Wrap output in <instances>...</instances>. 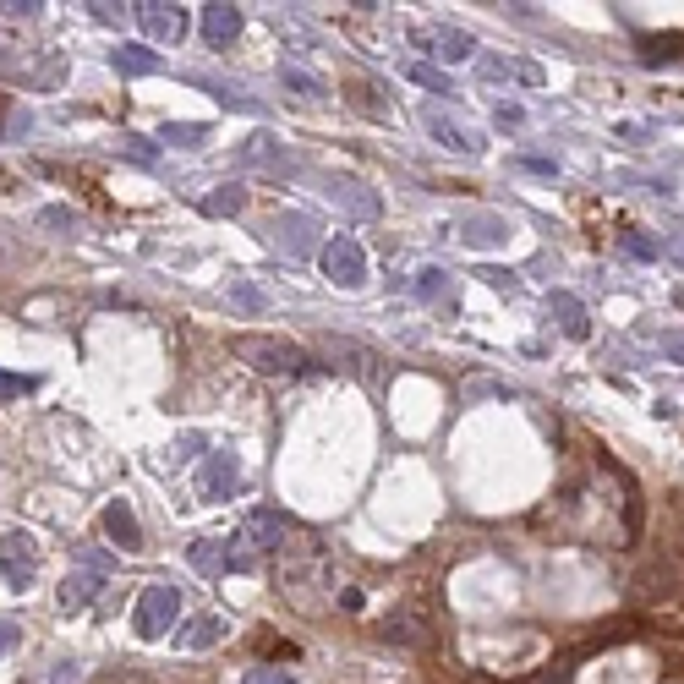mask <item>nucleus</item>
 Masks as SVG:
<instances>
[{"mask_svg":"<svg viewBox=\"0 0 684 684\" xmlns=\"http://www.w3.org/2000/svg\"><path fill=\"white\" fill-rule=\"evenodd\" d=\"M192 570H203V575H225V564H230V553H225V542L219 537H203V542H192Z\"/></svg>","mask_w":684,"mask_h":684,"instance_id":"16","label":"nucleus"},{"mask_svg":"<svg viewBox=\"0 0 684 684\" xmlns=\"http://www.w3.org/2000/svg\"><path fill=\"white\" fill-rule=\"evenodd\" d=\"M416 44H422V50H438V61H466V55H477L471 33H460V28H438V33L416 28Z\"/></svg>","mask_w":684,"mask_h":684,"instance_id":"10","label":"nucleus"},{"mask_svg":"<svg viewBox=\"0 0 684 684\" xmlns=\"http://www.w3.org/2000/svg\"><path fill=\"white\" fill-rule=\"evenodd\" d=\"M187 28H192L187 6H143V33L154 44H181V39H187Z\"/></svg>","mask_w":684,"mask_h":684,"instance_id":"6","label":"nucleus"},{"mask_svg":"<svg viewBox=\"0 0 684 684\" xmlns=\"http://www.w3.org/2000/svg\"><path fill=\"white\" fill-rule=\"evenodd\" d=\"M663 345H668V356H674V362H684V334H668Z\"/></svg>","mask_w":684,"mask_h":684,"instance_id":"35","label":"nucleus"},{"mask_svg":"<svg viewBox=\"0 0 684 684\" xmlns=\"http://www.w3.org/2000/svg\"><path fill=\"white\" fill-rule=\"evenodd\" d=\"M411 83L433 88V94H449V88H455V83H449L444 72H438V66H427V61H416V66H411Z\"/></svg>","mask_w":684,"mask_h":684,"instance_id":"24","label":"nucleus"},{"mask_svg":"<svg viewBox=\"0 0 684 684\" xmlns=\"http://www.w3.org/2000/svg\"><path fill=\"white\" fill-rule=\"evenodd\" d=\"M11 263H17V247H11V236L0 230V269H11Z\"/></svg>","mask_w":684,"mask_h":684,"instance_id":"33","label":"nucleus"},{"mask_svg":"<svg viewBox=\"0 0 684 684\" xmlns=\"http://www.w3.org/2000/svg\"><path fill=\"white\" fill-rule=\"evenodd\" d=\"M197 493H203V498H230V493H236V455H230V449H219V455L203 460V471H197Z\"/></svg>","mask_w":684,"mask_h":684,"instance_id":"7","label":"nucleus"},{"mask_svg":"<svg viewBox=\"0 0 684 684\" xmlns=\"http://www.w3.org/2000/svg\"><path fill=\"white\" fill-rule=\"evenodd\" d=\"M438 291H444V269H422V280H416V296L433 301Z\"/></svg>","mask_w":684,"mask_h":684,"instance_id":"29","label":"nucleus"},{"mask_svg":"<svg viewBox=\"0 0 684 684\" xmlns=\"http://www.w3.org/2000/svg\"><path fill=\"white\" fill-rule=\"evenodd\" d=\"M351 94H356V110H362V115H378V121H384V115H389L384 94H373V88H367V83H351Z\"/></svg>","mask_w":684,"mask_h":684,"instance_id":"25","label":"nucleus"},{"mask_svg":"<svg viewBox=\"0 0 684 684\" xmlns=\"http://www.w3.org/2000/svg\"><path fill=\"white\" fill-rule=\"evenodd\" d=\"M285 83H291L296 94H307V99H323V83H318V77H307L301 66H285Z\"/></svg>","mask_w":684,"mask_h":684,"instance_id":"27","label":"nucleus"},{"mask_svg":"<svg viewBox=\"0 0 684 684\" xmlns=\"http://www.w3.org/2000/svg\"><path fill=\"white\" fill-rule=\"evenodd\" d=\"M22 394H33V378L28 373H6V367H0V400H22Z\"/></svg>","mask_w":684,"mask_h":684,"instance_id":"26","label":"nucleus"},{"mask_svg":"<svg viewBox=\"0 0 684 684\" xmlns=\"http://www.w3.org/2000/svg\"><path fill=\"white\" fill-rule=\"evenodd\" d=\"M334 197H340L345 208H356V214H378V197L362 192V181H334Z\"/></svg>","mask_w":684,"mask_h":684,"instance_id":"21","label":"nucleus"},{"mask_svg":"<svg viewBox=\"0 0 684 684\" xmlns=\"http://www.w3.org/2000/svg\"><path fill=\"white\" fill-rule=\"evenodd\" d=\"M0 11H6V17H39V0H0Z\"/></svg>","mask_w":684,"mask_h":684,"instance_id":"31","label":"nucleus"},{"mask_svg":"<svg viewBox=\"0 0 684 684\" xmlns=\"http://www.w3.org/2000/svg\"><path fill=\"white\" fill-rule=\"evenodd\" d=\"M241 197H247V187H225V192L203 197V214H236V208H241Z\"/></svg>","mask_w":684,"mask_h":684,"instance_id":"23","label":"nucleus"},{"mask_svg":"<svg viewBox=\"0 0 684 684\" xmlns=\"http://www.w3.org/2000/svg\"><path fill=\"white\" fill-rule=\"evenodd\" d=\"M679 581H684V570L674 559H652V564H646V575L635 581V591H641V602H668L679 591Z\"/></svg>","mask_w":684,"mask_h":684,"instance_id":"9","label":"nucleus"},{"mask_svg":"<svg viewBox=\"0 0 684 684\" xmlns=\"http://www.w3.org/2000/svg\"><path fill=\"white\" fill-rule=\"evenodd\" d=\"M230 301H236V307H247V312H258V307H263V296L252 291V285H230Z\"/></svg>","mask_w":684,"mask_h":684,"instance_id":"30","label":"nucleus"},{"mask_svg":"<svg viewBox=\"0 0 684 684\" xmlns=\"http://www.w3.org/2000/svg\"><path fill=\"white\" fill-rule=\"evenodd\" d=\"M520 121H526V115H520L515 104H504V110H498V126H520Z\"/></svg>","mask_w":684,"mask_h":684,"instance_id":"34","label":"nucleus"},{"mask_svg":"<svg viewBox=\"0 0 684 684\" xmlns=\"http://www.w3.org/2000/svg\"><path fill=\"white\" fill-rule=\"evenodd\" d=\"M241 159H247V165H258V170H291V165H296V159L280 148V137H269V132L252 137V143L241 148Z\"/></svg>","mask_w":684,"mask_h":684,"instance_id":"11","label":"nucleus"},{"mask_svg":"<svg viewBox=\"0 0 684 684\" xmlns=\"http://www.w3.org/2000/svg\"><path fill=\"white\" fill-rule=\"evenodd\" d=\"M137 635L143 641H159V635H170V624L181 619V591L176 586H148L143 597H137Z\"/></svg>","mask_w":684,"mask_h":684,"instance_id":"2","label":"nucleus"},{"mask_svg":"<svg viewBox=\"0 0 684 684\" xmlns=\"http://www.w3.org/2000/svg\"><path fill=\"white\" fill-rule=\"evenodd\" d=\"M241 33V6H203V44H230Z\"/></svg>","mask_w":684,"mask_h":684,"instance_id":"12","label":"nucleus"},{"mask_svg":"<svg viewBox=\"0 0 684 684\" xmlns=\"http://www.w3.org/2000/svg\"><path fill=\"white\" fill-rule=\"evenodd\" d=\"M280 247H291V252H312V219H280Z\"/></svg>","mask_w":684,"mask_h":684,"instance_id":"19","label":"nucleus"},{"mask_svg":"<svg viewBox=\"0 0 684 684\" xmlns=\"http://www.w3.org/2000/svg\"><path fill=\"white\" fill-rule=\"evenodd\" d=\"M482 77H493V83H504V77H515V83H542V72L531 61H498V55L482 61Z\"/></svg>","mask_w":684,"mask_h":684,"instance_id":"18","label":"nucleus"},{"mask_svg":"<svg viewBox=\"0 0 684 684\" xmlns=\"http://www.w3.org/2000/svg\"><path fill=\"white\" fill-rule=\"evenodd\" d=\"M104 537H110L121 553H137V548H143V531H137V515H132V504H126V498L104 504Z\"/></svg>","mask_w":684,"mask_h":684,"instance_id":"8","label":"nucleus"},{"mask_svg":"<svg viewBox=\"0 0 684 684\" xmlns=\"http://www.w3.org/2000/svg\"><path fill=\"white\" fill-rule=\"evenodd\" d=\"M318 258H323V274H329L334 285H345V291H356V285L367 280V252L356 247L351 236H334Z\"/></svg>","mask_w":684,"mask_h":684,"instance_id":"3","label":"nucleus"},{"mask_svg":"<svg viewBox=\"0 0 684 684\" xmlns=\"http://www.w3.org/2000/svg\"><path fill=\"white\" fill-rule=\"evenodd\" d=\"M17 635H22V630H17V624H11V619H0V657H6V652H11V646H17Z\"/></svg>","mask_w":684,"mask_h":684,"instance_id":"32","label":"nucleus"},{"mask_svg":"<svg viewBox=\"0 0 684 684\" xmlns=\"http://www.w3.org/2000/svg\"><path fill=\"white\" fill-rule=\"evenodd\" d=\"M219 641H225V619H214V613L192 619V630H181V646H187V652H203V646H219Z\"/></svg>","mask_w":684,"mask_h":684,"instance_id":"17","label":"nucleus"},{"mask_svg":"<svg viewBox=\"0 0 684 684\" xmlns=\"http://www.w3.org/2000/svg\"><path fill=\"white\" fill-rule=\"evenodd\" d=\"M33 570H39V553H33V537H28V531H6V537H0V581L22 591V586L33 581Z\"/></svg>","mask_w":684,"mask_h":684,"instance_id":"4","label":"nucleus"},{"mask_svg":"<svg viewBox=\"0 0 684 684\" xmlns=\"http://www.w3.org/2000/svg\"><path fill=\"white\" fill-rule=\"evenodd\" d=\"M553 312H559V323L570 334H586V318H581V301L575 296H553Z\"/></svg>","mask_w":684,"mask_h":684,"instance_id":"22","label":"nucleus"},{"mask_svg":"<svg viewBox=\"0 0 684 684\" xmlns=\"http://www.w3.org/2000/svg\"><path fill=\"white\" fill-rule=\"evenodd\" d=\"M230 351L241 356V362L252 367V373H269V378H285V373H307L312 356L301 351L291 340H274V334H241Z\"/></svg>","mask_w":684,"mask_h":684,"instance_id":"1","label":"nucleus"},{"mask_svg":"<svg viewBox=\"0 0 684 684\" xmlns=\"http://www.w3.org/2000/svg\"><path fill=\"white\" fill-rule=\"evenodd\" d=\"M110 61H115V72H121V77H148V72H159V66H165V55H154L148 44H121Z\"/></svg>","mask_w":684,"mask_h":684,"instance_id":"14","label":"nucleus"},{"mask_svg":"<svg viewBox=\"0 0 684 684\" xmlns=\"http://www.w3.org/2000/svg\"><path fill=\"white\" fill-rule=\"evenodd\" d=\"M378 635H384L389 646H427V641H433V630H427V619H416V613H394V619H389Z\"/></svg>","mask_w":684,"mask_h":684,"instance_id":"13","label":"nucleus"},{"mask_svg":"<svg viewBox=\"0 0 684 684\" xmlns=\"http://www.w3.org/2000/svg\"><path fill=\"white\" fill-rule=\"evenodd\" d=\"M159 143L197 148V143H208V126H192V121H165V126H159Z\"/></svg>","mask_w":684,"mask_h":684,"instance_id":"20","label":"nucleus"},{"mask_svg":"<svg viewBox=\"0 0 684 684\" xmlns=\"http://www.w3.org/2000/svg\"><path fill=\"white\" fill-rule=\"evenodd\" d=\"M422 126H427V137H433L438 148H449V154H482V132L460 126L455 115H444V110H422Z\"/></svg>","mask_w":684,"mask_h":684,"instance_id":"5","label":"nucleus"},{"mask_svg":"<svg viewBox=\"0 0 684 684\" xmlns=\"http://www.w3.org/2000/svg\"><path fill=\"white\" fill-rule=\"evenodd\" d=\"M460 236H466L471 247H504V241H509V225H504V219H493V214H477L471 225H460Z\"/></svg>","mask_w":684,"mask_h":684,"instance_id":"15","label":"nucleus"},{"mask_svg":"<svg viewBox=\"0 0 684 684\" xmlns=\"http://www.w3.org/2000/svg\"><path fill=\"white\" fill-rule=\"evenodd\" d=\"M241 684H296V679L285 674V668H247V674H241Z\"/></svg>","mask_w":684,"mask_h":684,"instance_id":"28","label":"nucleus"}]
</instances>
